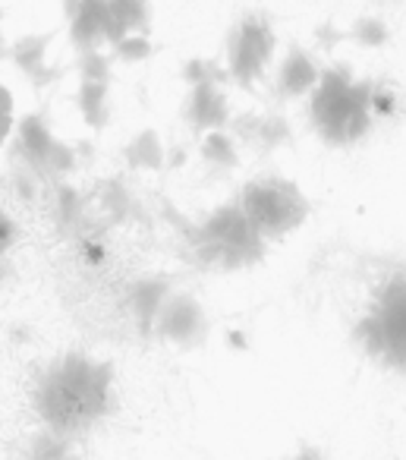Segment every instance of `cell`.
Here are the masks:
<instances>
[{
  "instance_id": "cell-1",
  "label": "cell",
  "mask_w": 406,
  "mask_h": 460,
  "mask_svg": "<svg viewBox=\"0 0 406 460\" xmlns=\"http://www.w3.org/2000/svg\"><path fill=\"white\" fill-rule=\"evenodd\" d=\"M32 410L41 429L83 441L117 410V376L108 359L70 350L39 369L32 382Z\"/></svg>"
},
{
  "instance_id": "cell-2",
  "label": "cell",
  "mask_w": 406,
  "mask_h": 460,
  "mask_svg": "<svg viewBox=\"0 0 406 460\" xmlns=\"http://www.w3.org/2000/svg\"><path fill=\"white\" fill-rule=\"evenodd\" d=\"M167 215L173 221V230L183 240V250L199 269L208 271H243L252 269L265 259L268 243L255 234L249 217L236 205V199L211 208L202 221H190V217L177 215L167 205Z\"/></svg>"
},
{
  "instance_id": "cell-3",
  "label": "cell",
  "mask_w": 406,
  "mask_h": 460,
  "mask_svg": "<svg viewBox=\"0 0 406 460\" xmlns=\"http://www.w3.org/2000/svg\"><path fill=\"white\" fill-rule=\"evenodd\" d=\"M372 83L356 76L349 64H331L309 95V127L328 148H353L366 142L375 129L372 117Z\"/></svg>"
},
{
  "instance_id": "cell-4",
  "label": "cell",
  "mask_w": 406,
  "mask_h": 460,
  "mask_svg": "<svg viewBox=\"0 0 406 460\" xmlns=\"http://www.w3.org/2000/svg\"><path fill=\"white\" fill-rule=\"evenodd\" d=\"M353 344L375 366L406 376V271H393L372 290L353 325Z\"/></svg>"
},
{
  "instance_id": "cell-5",
  "label": "cell",
  "mask_w": 406,
  "mask_h": 460,
  "mask_svg": "<svg viewBox=\"0 0 406 460\" xmlns=\"http://www.w3.org/2000/svg\"><path fill=\"white\" fill-rule=\"evenodd\" d=\"M236 205L265 243L296 234L305 217L312 215L309 196L299 190L296 180L284 177V173H259V177L246 180L236 192Z\"/></svg>"
},
{
  "instance_id": "cell-6",
  "label": "cell",
  "mask_w": 406,
  "mask_h": 460,
  "mask_svg": "<svg viewBox=\"0 0 406 460\" xmlns=\"http://www.w3.org/2000/svg\"><path fill=\"white\" fill-rule=\"evenodd\" d=\"M7 148L10 164L32 171L45 186L70 180L79 171L76 146H70V142H64L54 133L48 111H29V114L16 117Z\"/></svg>"
},
{
  "instance_id": "cell-7",
  "label": "cell",
  "mask_w": 406,
  "mask_h": 460,
  "mask_svg": "<svg viewBox=\"0 0 406 460\" xmlns=\"http://www.w3.org/2000/svg\"><path fill=\"white\" fill-rule=\"evenodd\" d=\"M274 54H278V32H274L271 16L261 10L243 13L224 39L227 83L243 92H255L271 73Z\"/></svg>"
},
{
  "instance_id": "cell-8",
  "label": "cell",
  "mask_w": 406,
  "mask_h": 460,
  "mask_svg": "<svg viewBox=\"0 0 406 460\" xmlns=\"http://www.w3.org/2000/svg\"><path fill=\"white\" fill-rule=\"evenodd\" d=\"M208 313L205 306L190 294V290H171V296L161 306L158 319H154L152 341L161 344L180 347V350H196L205 338H208Z\"/></svg>"
},
{
  "instance_id": "cell-9",
  "label": "cell",
  "mask_w": 406,
  "mask_h": 460,
  "mask_svg": "<svg viewBox=\"0 0 406 460\" xmlns=\"http://www.w3.org/2000/svg\"><path fill=\"white\" fill-rule=\"evenodd\" d=\"M57 41V29H48V32H32V35H20L16 41H10V54L7 60L16 66L22 79L32 85L35 92H45L51 85H57L64 79V70L54 66L48 60L51 45Z\"/></svg>"
},
{
  "instance_id": "cell-10",
  "label": "cell",
  "mask_w": 406,
  "mask_h": 460,
  "mask_svg": "<svg viewBox=\"0 0 406 460\" xmlns=\"http://www.w3.org/2000/svg\"><path fill=\"white\" fill-rule=\"evenodd\" d=\"M227 133L240 142V148H252L255 155H274L293 146V127L284 114H259L240 111L230 117Z\"/></svg>"
},
{
  "instance_id": "cell-11",
  "label": "cell",
  "mask_w": 406,
  "mask_h": 460,
  "mask_svg": "<svg viewBox=\"0 0 406 460\" xmlns=\"http://www.w3.org/2000/svg\"><path fill=\"white\" fill-rule=\"evenodd\" d=\"M48 199V215H51L54 227L64 234V237L83 240L89 234H102L95 227V215H92V202L79 186H73L70 180H60L45 190Z\"/></svg>"
},
{
  "instance_id": "cell-12",
  "label": "cell",
  "mask_w": 406,
  "mask_h": 460,
  "mask_svg": "<svg viewBox=\"0 0 406 460\" xmlns=\"http://www.w3.org/2000/svg\"><path fill=\"white\" fill-rule=\"evenodd\" d=\"M324 66L318 64V58L303 45H290L284 51V58L278 60L271 73V89L278 102H299V98H309L312 89L322 79Z\"/></svg>"
},
{
  "instance_id": "cell-13",
  "label": "cell",
  "mask_w": 406,
  "mask_h": 460,
  "mask_svg": "<svg viewBox=\"0 0 406 460\" xmlns=\"http://www.w3.org/2000/svg\"><path fill=\"white\" fill-rule=\"evenodd\" d=\"M230 117H234V104H230L227 85H192L186 92L183 102V123L190 127L192 136L202 139L205 133H215V129H227Z\"/></svg>"
},
{
  "instance_id": "cell-14",
  "label": "cell",
  "mask_w": 406,
  "mask_h": 460,
  "mask_svg": "<svg viewBox=\"0 0 406 460\" xmlns=\"http://www.w3.org/2000/svg\"><path fill=\"white\" fill-rule=\"evenodd\" d=\"M66 35L76 51L110 45V13L108 0H64Z\"/></svg>"
},
{
  "instance_id": "cell-15",
  "label": "cell",
  "mask_w": 406,
  "mask_h": 460,
  "mask_svg": "<svg viewBox=\"0 0 406 460\" xmlns=\"http://www.w3.org/2000/svg\"><path fill=\"white\" fill-rule=\"evenodd\" d=\"M173 284L167 281L164 275H148L133 281L127 290H123V309H127V319L133 322L136 334L146 341H152L154 332V319H158L161 306L171 296Z\"/></svg>"
},
{
  "instance_id": "cell-16",
  "label": "cell",
  "mask_w": 406,
  "mask_h": 460,
  "mask_svg": "<svg viewBox=\"0 0 406 460\" xmlns=\"http://www.w3.org/2000/svg\"><path fill=\"white\" fill-rule=\"evenodd\" d=\"M123 164L127 171H136V173H161L167 171V148H164V139L158 136V129H142L136 133L133 139L123 146Z\"/></svg>"
},
{
  "instance_id": "cell-17",
  "label": "cell",
  "mask_w": 406,
  "mask_h": 460,
  "mask_svg": "<svg viewBox=\"0 0 406 460\" xmlns=\"http://www.w3.org/2000/svg\"><path fill=\"white\" fill-rule=\"evenodd\" d=\"M98 208L104 211V221L110 224H127V221H142V205L139 196L129 190L123 180L110 177L98 183V196H95Z\"/></svg>"
},
{
  "instance_id": "cell-18",
  "label": "cell",
  "mask_w": 406,
  "mask_h": 460,
  "mask_svg": "<svg viewBox=\"0 0 406 460\" xmlns=\"http://www.w3.org/2000/svg\"><path fill=\"white\" fill-rule=\"evenodd\" d=\"M199 161L208 173L224 177V173H234L240 167L243 155H240V142L227 133V129H215V133H205L199 139Z\"/></svg>"
},
{
  "instance_id": "cell-19",
  "label": "cell",
  "mask_w": 406,
  "mask_h": 460,
  "mask_svg": "<svg viewBox=\"0 0 406 460\" xmlns=\"http://www.w3.org/2000/svg\"><path fill=\"white\" fill-rule=\"evenodd\" d=\"M108 13H110V45H117L127 35L152 32V4L148 0H108Z\"/></svg>"
},
{
  "instance_id": "cell-20",
  "label": "cell",
  "mask_w": 406,
  "mask_h": 460,
  "mask_svg": "<svg viewBox=\"0 0 406 460\" xmlns=\"http://www.w3.org/2000/svg\"><path fill=\"white\" fill-rule=\"evenodd\" d=\"M20 454H22V460H79V441L39 426L22 441Z\"/></svg>"
},
{
  "instance_id": "cell-21",
  "label": "cell",
  "mask_w": 406,
  "mask_h": 460,
  "mask_svg": "<svg viewBox=\"0 0 406 460\" xmlns=\"http://www.w3.org/2000/svg\"><path fill=\"white\" fill-rule=\"evenodd\" d=\"M76 111L83 117V123L89 129H104L110 123V85L108 83H79L76 95Z\"/></svg>"
},
{
  "instance_id": "cell-22",
  "label": "cell",
  "mask_w": 406,
  "mask_h": 460,
  "mask_svg": "<svg viewBox=\"0 0 406 460\" xmlns=\"http://www.w3.org/2000/svg\"><path fill=\"white\" fill-rule=\"evenodd\" d=\"M79 83H114V58L104 48H89V51H76L73 60Z\"/></svg>"
},
{
  "instance_id": "cell-23",
  "label": "cell",
  "mask_w": 406,
  "mask_h": 460,
  "mask_svg": "<svg viewBox=\"0 0 406 460\" xmlns=\"http://www.w3.org/2000/svg\"><path fill=\"white\" fill-rule=\"evenodd\" d=\"M347 41H353L356 48H366V51H378L391 41V26L381 16H359L347 29Z\"/></svg>"
},
{
  "instance_id": "cell-24",
  "label": "cell",
  "mask_w": 406,
  "mask_h": 460,
  "mask_svg": "<svg viewBox=\"0 0 406 460\" xmlns=\"http://www.w3.org/2000/svg\"><path fill=\"white\" fill-rule=\"evenodd\" d=\"M403 114V95L391 79H375L372 83V117L378 123H391Z\"/></svg>"
},
{
  "instance_id": "cell-25",
  "label": "cell",
  "mask_w": 406,
  "mask_h": 460,
  "mask_svg": "<svg viewBox=\"0 0 406 460\" xmlns=\"http://www.w3.org/2000/svg\"><path fill=\"white\" fill-rule=\"evenodd\" d=\"M180 76H183V83L190 85H227V70H224L221 60L215 58H190L183 64V70H180Z\"/></svg>"
},
{
  "instance_id": "cell-26",
  "label": "cell",
  "mask_w": 406,
  "mask_h": 460,
  "mask_svg": "<svg viewBox=\"0 0 406 460\" xmlns=\"http://www.w3.org/2000/svg\"><path fill=\"white\" fill-rule=\"evenodd\" d=\"M7 190H10V196H13L16 202L32 205V202H39V199H45V190H48V186L41 183V180L35 177L32 171H26V167L10 164V173H7Z\"/></svg>"
},
{
  "instance_id": "cell-27",
  "label": "cell",
  "mask_w": 406,
  "mask_h": 460,
  "mask_svg": "<svg viewBox=\"0 0 406 460\" xmlns=\"http://www.w3.org/2000/svg\"><path fill=\"white\" fill-rule=\"evenodd\" d=\"M154 54V45L148 35H127L117 45H110V58L120 60V64H142Z\"/></svg>"
},
{
  "instance_id": "cell-28",
  "label": "cell",
  "mask_w": 406,
  "mask_h": 460,
  "mask_svg": "<svg viewBox=\"0 0 406 460\" xmlns=\"http://www.w3.org/2000/svg\"><path fill=\"white\" fill-rule=\"evenodd\" d=\"M16 127V102H13V92L10 85L0 79V148L7 146L10 136H13Z\"/></svg>"
},
{
  "instance_id": "cell-29",
  "label": "cell",
  "mask_w": 406,
  "mask_h": 460,
  "mask_svg": "<svg viewBox=\"0 0 406 460\" xmlns=\"http://www.w3.org/2000/svg\"><path fill=\"white\" fill-rule=\"evenodd\" d=\"M79 256L89 269H98V265L108 262V243L102 240V234H89V237L79 240Z\"/></svg>"
},
{
  "instance_id": "cell-30",
  "label": "cell",
  "mask_w": 406,
  "mask_h": 460,
  "mask_svg": "<svg viewBox=\"0 0 406 460\" xmlns=\"http://www.w3.org/2000/svg\"><path fill=\"white\" fill-rule=\"evenodd\" d=\"M16 240H20V227H16V221L7 215V211L0 208V259L10 256V250L16 246Z\"/></svg>"
},
{
  "instance_id": "cell-31",
  "label": "cell",
  "mask_w": 406,
  "mask_h": 460,
  "mask_svg": "<svg viewBox=\"0 0 406 460\" xmlns=\"http://www.w3.org/2000/svg\"><path fill=\"white\" fill-rule=\"evenodd\" d=\"M343 41H347V32L337 29L334 22H322V26L315 29V45L322 48V51H334V48L343 45Z\"/></svg>"
},
{
  "instance_id": "cell-32",
  "label": "cell",
  "mask_w": 406,
  "mask_h": 460,
  "mask_svg": "<svg viewBox=\"0 0 406 460\" xmlns=\"http://www.w3.org/2000/svg\"><path fill=\"white\" fill-rule=\"evenodd\" d=\"M284 460H324L322 451H315V447H299L293 457H284Z\"/></svg>"
},
{
  "instance_id": "cell-33",
  "label": "cell",
  "mask_w": 406,
  "mask_h": 460,
  "mask_svg": "<svg viewBox=\"0 0 406 460\" xmlns=\"http://www.w3.org/2000/svg\"><path fill=\"white\" fill-rule=\"evenodd\" d=\"M7 54H10V41H7V35H4V10H0V64L7 60Z\"/></svg>"
},
{
  "instance_id": "cell-34",
  "label": "cell",
  "mask_w": 406,
  "mask_h": 460,
  "mask_svg": "<svg viewBox=\"0 0 406 460\" xmlns=\"http://www.w3.org/2000/svg\"><path fill=\"white\" fill-rule=\"evenodd\" d=\"M7 275H10V262L7 259H0V288L7 284Z\"/></svg>"
},
{
  "instance_id": "cell-35",
  "label": "cell",
  "mask_w": 406,
  "mask_h": 460,
  "mask_svg": "<svg viewBox=\"0 0 406 460\" xmlns=\"http://www.w3.org/2000/svg\"><path fill=\"white\" fill-rule=\"evenodd\" d=\"M378 4H397V0H378Z\"/></svg>"
}]
</instances>
